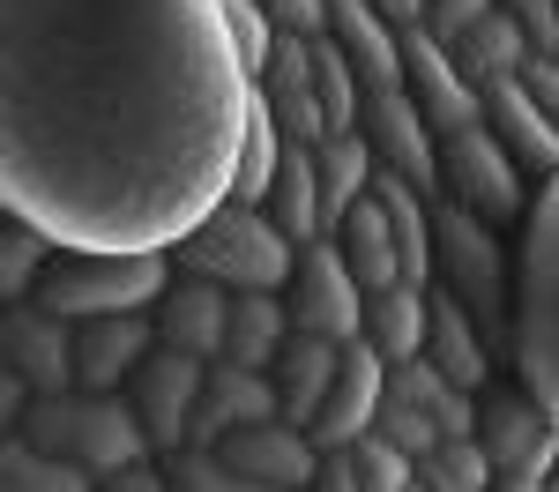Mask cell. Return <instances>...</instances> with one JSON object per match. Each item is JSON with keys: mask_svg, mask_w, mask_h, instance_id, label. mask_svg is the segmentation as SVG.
<instances>
[{"mask_svg": "<svg viewBox=\"0 0 559 492\" xmlns=\"http://www.w3.org/2000/svg\"><path fill=\"white\" fill-rule=\"evenodd\" d=\"M254 120L224 0H0V202L75 254H173Z\"/></svg>", "mask_w": 559, "mask_h": 492, "instance_id": "cell-1", "label": "cell"}, {"mask_svg": "<svg viewBox=\"0 0 559 492\" xmlns=\"http://www.w3.org/2000/svg\"><path fill=\"white\" fill-rule=\"evenodd\" d=\"M515 373L559 425V179L537 187L515 247Z\"/></svg>", "mask_w": 559, "mask_h": 492, "instance_id": "cell-2", "label": "cell"}, {"mask_svg": "<svg viewBox=\"0 0 559 492\" xmlns=\"http://www.w3.org/2000/svg\"><path fill=\"white\" fill-rule=\"evenodd\" d=\"M432 284L471 307L492 358H515V262L492 239V224L455 194H432Z\"/></svg>", "mask_w": 559, "mask_h": 492, "instance_id": "cell-3", "label": "cell"}, {"mask_svg": "<svg viewBox=\"0 0 559 492\" xmlns=\"http://www.w3.org/2000/svg\"><path fill=\"white\" fill-rule=\"evenodd\" d=\"M15 433L31 447H45V455H60V463H83L90 478H112V470L150 463V433H142L128 396H90V388L38 396Z\"/></svg>", "mask_w": 559, "mask_h": 492, "instance_id": "cell-4", "label": "cell"}, {"mask_svg": "<svg viewBox=\"0 0 559 492\" xmlns=\"http://www.w3.org/2000/svg\"><path fill=\"white\" fill-rule=\"evenodd\" d=\"M165 291H173V254H75V247H60L31 284V307L60 313V321H97V313H157Z\"/></svg>", "mask_w": 559, "mask_h": 492, "instance_id": "cell-5", "label": "cell"}, {"mask_svg": "<svg viewBox=\"0 0 559 492\" xmlns=\"http://www.w3.org/2000/svg\"><path fill=\"white\" fill-rule=\"evenodd\" d=\"M173 262L187 268V276L224 284V291H284L292 268H299V247L261 217V209H247V202H216L210 217L173 247Z\"/></svg>", "mask_w": 559, "mask_h": 492, "instance_id": "cell-6", "label": "cell"}, {"mask_svg": "<svg viewBox=\"0 0 559 492\" xmlns=\"http://www.w3.org/2000/svg\"><path fill=\"white\" fill-rule=\"evenodd\" d=\"M202 381H210V358H187V351H173V344H157V351L134 365V381L120 388V396L134 403V418H142V433H150V455H157V463H173L179 447H187Z\"/></svg>", "mask_w": 559, "mask_h": 492, "instance_id": "cell-7", "label": "cell"}, {"mask_svg": "<svg viewBox=\"0 0 559 492\" xmlns=\"http://www.w3.org/2000/svg\"><path fill=\"white\" fill-rule=\"evenodd\" d=\"M292 328L306 336H329V344H358L366 336V284L350 276V262L336 254V239H313L299 247V268H292Z\"/></svg>", "mask_w": 559, "mask_h": 492, "instance_id": "cell-8", "label": "cell"}, {"mask_svg": "<svg viewBox=\"0 0 559 492\" xmlns=\"http://www.w3.org/2000/svg\"><path fill=\"white\" fill-rule=\"evenodd\" d=\"M440 194H455L485 224H515L522 217V165L500 149L492 128L440 134Z\"/></svg>", "mask_w": 559, "mask_h": 492, "instance_id": "cell-9", "label": "cell"}, {"mask_svg": "<svg viewBox=\"0 0 559 492\" xmlns=\"http://www.w3.org/2000/svg\"><path fill=\"white\" fill-rule=\"evenodd\" d=\"M0 358L15 381H31V396H68L75 388V321L23 299L0 313Z\"/></svg>", "mask_w": 559, "mask_h": 492, "instance_id": "cell-10", "label": "cell"}, {"mask_svg": "<svg viewBox=\"0 0 559 492\" xmlns=\"http://www.w3.org/2000/svg\"><path fill=\"white\" fill-rule=\"evenodd\" d=\"M403 89L418 97V112H426L432 134H463V128H485V89L455 68V52L426 31H411L403 38Z\"/></svg>", "mask_w": 559, "mask_h": 492, "instance_id": "cell-11", "label": "cell"}, {"mask_svg": "<svg viewBox=\"0 0 559 492\" xmlns=\"http://www.w3.org/2000/svg\"><path fill=\"white\" fill-rule=\"evenodd\" d=\"M358 134L373 142V157H381L388 172H403L411 187L440 194V134L426 128V112H418L411 89H373L366 112H358Z\"/></svg>", "mask_w": 559, "mask_h": 492, "instance_id": "cell-12", "label": "cell"}, {"mask_svg": "<svg viewBox=\"0 0 559 492\" xmlns=\"http://www.w3.org/2000/svg\"><path fill=\"white\" fill-rule=\"evenodd\" d=\"M254 89H261V105H269V120L284 128V142H306V149L329 142V112H321V89H313V38L276 31L269 68L254 75Z\"/></svg>", "mask_w": 559, "mask_h": 492, "instance_id": "cell-13", "label": "cell"}, {"mask_svg": "<svg viewBox=\"0 0 559 492\" xmlns=\"http://www.w3.org/2000/svg\"><path fill=\"white\" fill-rule=\"evenodd\" d=\"M269 418H284L276 373L210 358V381H202V403H194V433H187V447H224L239 425H269Z\"/></svg>", "mask_w": 559, "mask_h": 492, "instance_id": "cell-14", "label": "cell"}, {"mask_svg": "<svg viewBox=\"0 0 559 492\" xmlns=\"http://www.w3.org/2000/svg\"><path fill=\"white\" fill-rule=\"evenodd\" d=\"M150 351H157V313H97V321H75V388L120 396Z\"/></svg>", "mask_w": 559, "mask_h": 492, "instance_id": "cell-15", "label": "cell"}, {"mask_svg": "<svg viewBox=\"0 0 559 492\" xmlns=\"http://www.w3.org/2000/svg\"><path fill=\"white\" fill-rule=\"evenodd\" d=\"M381 403H388V358L358 336V344H344V373H336V388H329L321 418H313V447L336 455V447L366 441L373 418H381Z\"/></svg>", "mask_w": 559, "mask_h": 492, "instance_id": "cell-16", "label": "cell"}, {"mask_svg": "<svg viewBox=\"0 0 559 492\" xmlns=\"http://www.w3.org/2000/svg\"><path fill=\"white\" fill-rule=\"evenodd\" d=\"M477 447L492 455V470H552L559 463V425L545 418V403L530 388H500L477 410Z\"/></svg>", "mask_w": 559, "mask_h": 492, "instance_id": "cell-17", "label": "cell"}, {"mask_svg": "<svg viewBox=\"0 0 559 492\" xmlns=\"http://www.w3.org/2000/svg\"><path fill=\"white\" fill-rule=\"evenodd\" d=\"M485 128L500 134V149H508L530 179H559V128L545 120V105L530 97L522 68L500 75V83H485Z\"/></svg>", "mask_w": 559, "mask_h": 492, "instance_id": "cell-18", "label": "cell"}, {"mask_svg": "<svg viewBox=\"0 0 559 492\" xmlns=\"http://www.w3.org/2000/svg\"><path fill=\"white\" fill-rule=\"evenodd\" d=\"M231 470H247L254 485H276V492H306L313 470H321V447L313 433H299L292 418H269V425H239L231 441L216 447Z\"/></svg>", "mask_w": 559, "mask_h": 492, "instance_id": "cell-19", "label": "cell"}, {"mask_svg": "<svg viewBox=\"0 0 559 492\" xmlns=\"http://www.w3.org/2000/svg\"><path fill=\"white\" fill-rule=\"evenodd\" d=\"M231 299L210 276H173V291L157 299V344H173L187 358H224V328H231Z\"/></svg>", "mask_w": 559, "mask_h": 492, "instance_id": "cell-20", "label": "cell"}, {"mask_svg": "<svg viewBox=\"0 0 559 492\" xmlns=\"http://www.w3.org/2000/svg\"><path fill=\"white\" fill-rule=\"evenodd\" d=\"M269 373H276V403H284V418H292L299 433H313L321 403H329L336 373H344V344H329V336H306V328H292V344H284V358H276Z\"/></svg>", "mask_w": 559, "mask_h": 492, "instance_id": "cell-21", "label": "cell"}, {"mask_svg": "<svg viewBox=\"0 0 559 492\" xmlns=\"http://www.w3.org/2000/svg\"><path fill=\"white\" fill-rule=\"evenodd\" d=\"M329 38L350 52L366 97L373 89H403V38L373 15V0H329Z\"/></svg>", "mask_w": 559, "mask_h": 492, "instance_id": "cell-22", "label": "cell"}, {"mask_svg": "<svg viewBox=\"0 0 559 492\" xmlns=\"http://www.w3.org/2000/svg\"><path fill=\"white\" fill-rule=\"evenodd\" d=\"M261 217L276 224L292 247H313V239H329L321 172H313V149H306V142H284V165H276V179H269V202H261Z\"/></svg>", "mask_w": 559, "mask_h": 492, "instance_id": "cell-23", "label": "cell"}, {"mask_svg": "<svg viewBox=\"0 0 559 492\" xmlns=\"http://www.w3.org/2000/svg\"><path fill=\"white\" fill-rule=\"evenodd\" d=\"M426 358L455 381V388H485L492 381V344L477 336L471 307L455 299V291H440L432 284V328H426Z\"/></svg>", "mask_w": 559, "mask_h": 492, "instance_id": "cell-24", "label": "cell"}, {"mask_svg": "<svg viewBox=\"0 0 559 492\" xmlns=\"http://www.w3.org/2000/svg\"><path fill=\"white\" fill-rule=\"evenodd\" d=\"M336 254L350 262V276L366 284V299L388 291V284H403V247H395V224L388 209L366 194V202H350V217L336 224Z\"/></svg>", "mask_w": 559, "mask_h": 492, "instance_id": "cell-25", "label": "cell"}, {"mask_svg": "<svg viewBox=\"0 0 559 492\" xmlns=\"http://www.w3.org/2000/svg\"><path fill=\"white\" fill-rule=\"evenodd\" d=\"M426 328H432V284H388L366 299V344L403 365V358H426Z\"/></svg>", "mask_w": 559, "mask_h": 492, "instance_id": "cell-26", "label": "cell"}, {"mask_svg": "<svg viewBox=\"0 0 559 492\" xmlns=\"http://www.w3.org/2000/svg\"><path fill=\"white\" fill-rule=\"evenodd\" d=\"M313 172H321V209H329V239H336V224L350 217V202H366L373 194V172H381V157H373V142L350 128V134H329L321 149H313Z\"/></svg>", "mask_w": 559, "mask_h": 492, "instance_id": "cell-27", "label": "cell"}, {"mask_svg": "<svg viewBox=\"0 0 559 492\" xmlns=\"http://www.w3.org/2000/svg\"><path fill=\"white\" fill-rule=\"evenodd\" d=\"M292 344V307L276 299V291H239L231 299V328H224V358L231 365H276Z\"/></svg>", "mask_w": 559, "mask_h": 492, "instance_id": "cell-28", "label": "cell"}, {"mask_svg": "<svg viewBox=\"0 0 559 492\" xmlns=\"http://www.w3.org/2000/svg\"><path fill=\"white\" fill-rule=\"evenodd\" d=\"M448 52H455V68H463V75L485 89V83L515 75L522 60H530V38H522V23L508 15V8H492V15H485V23H471L463 38L448 45Z\"/></svg>", "mask_w": 559, "mask_h": 492, "instance_id": "cell-29", "label": "cell"}, {"mask_svg": "<svg viewBox=\"0 0 559 492\" xmlns=\"http://www.w3.org/2000/svg\"><path fill=\"white\" fill-rule=\"evenodd\" d=\"M0 492H97V478H90L83 463H60V455H45V447H31L23 433H8Z\"/></svg>", "mask_w": 559, "mask_h": 492, "instance_id": "cell-30", "label": "cell"}, {"mask_svg": "<svg viewBox=\"0 0 559 492\" xmlns=\"http://www.w3.org/2000/svg\"><path fill=\"white\" fill-rule=\"evenodd\" d=\"M313 89H321L329 134L358 128V112H366V83H358V68H350V52L336 38H313Z\"/></svg>", "mask_w": 559, "mask_h": 492, "instance_id": "cell-31", "label": "cell"}, {"mask_svg": "<svg viewBox=\"0 0 559 492\" xmlns=\"http://www.w3.org/2000/svg\"><path fill=\"white\" fill-rule=\"evenodd\" d=\"M276 165H284V128L269 120V105H261V89H254V120H247V149H239V172H231V202L261 209Z\"/></svg>", "mask_w": 559, "mask_h": 492, "instance_id": "cell-32", "label": "cell"}, {"mask_svg": "<svg viewBox=\"0 0 559 492\" xmlns=\"http://www.w3.org/2000/svg\"><path fill=\"white\" fill-rule=\"evenodd\" d=\"M60 247L45 239L38 224H23V217H8V231H0V299L8 307H23L31 299V284L45 276V262H52Z\"/></svg>", "mask_w": 559, "mask_h": 492, "instance_id": "cell-33", "label": "cell"}, {"mask_svg": "<svg viewBox=\"0 0 559 492\" xmlns=\"http://www.w3.org/2000/svg\"><path fill=\"white\" fill-rule=\"evenodd\" d=\"M418 485L426 492H492L500 470H492V455L477 441H440L426 463H418Z\"/></svg>", "mask_w": 559, "mask_h": 492, "instance_id": "cell-34", "label": "cell"}, {"mask_svg": "<svg viewBox=\"0 0 559 492\" xmlns=\"http://www.w3.org/2000/svg\"><path fill=\"white\" fill-rule=\"evenodd\" d=\"M165 485L173 492H276V485H254L247 470H231L216 447H179L165 463Z\"/></svg>", "mask_w": 559, "mask_h": 492, "instance_id": "cell-35", "label": "cell"}, {"mask_svg": "<svg viewBox=\"0 0 559 492\" xmlns=\"http://www.w3.org/2000/svg\"><path fill=\"white\" fill-rule=\"evenodd\" d=\"M350 463H358V485H366V492H411V485H418V463L388 441V433L350 441Z\"/></svg>", "mask_w": 559, "mask_h": 492, "instance_id": "cell-36", "label": "cell"}, {"mask_svg": "<svg viewBox=\"0 0 559 492\" xmlns=\"http://www.w3.org/2000/svg\"><path fill=\"white\" fill-rule=\"evenodd\" d=\"M373 433H388V441L403 447V455H411V463H426L432 447L448 441V433H440V425H432L426 410H411V403H395V396L381 403V418H373Z\"/></svg>", "mask_w": 559, "mask_h": 492, "instance_id": "cell-37", "label": "cell"}, {"mask_svg": "<svg viewBox=\"0 0 559 492\" xmlns=\"http://www.w3.org/2000/svg\"><path fill=\"white\" fill-rule=\"evenodd\" d=\"M224 23H231V45H239L247 75H261V68H269V45H276V23L261 15L254 0H224Z\"/></svg>", "mask_w": 559, "mask_h": 492, "instance_id": "cell-38", "label": "cell"}, {"mask_svg": "<svg viewBox=\"0 0 559 492\" xmlns=\"http://www.w3.org/2000/svg\"><path fill=\"white\" fill-rule=\"evenodd\" d=\"M508 15L522 23V38H530V52H545V60H559V0H500Z\"/></svg>", "mask_w": 559, "mask_h": 492, "instance_id": "cell-39", "label": "cell"}, {"mask_svg": "<svg viewBox=\"0 0 559 492\" xmlns=\"http://www.w3.org/2000/svg\"><path fill=\"white\" fill-rule=\"evenodd\" d=\"M500 0H426V38H440V45H455L471 23H485Z\"/></svg>", "mask_w": 559, "mask_h": 492, "instance_id": "cell-40", "label": "cell"}, {"mask_svg": "<svg viewBox=\"0 0 559 492\" xmlns=\"http://www.w3.org/2000/svg\"><path fill=\"white\" fill-rule=\"evenodd\" d=\"M254 8L292 38H329V0H254Z\"/></svg>", "mask_w": 559, "mask_h": 492, "instance_id": "cell-41", "label": "cell"}, {"mask_svg": "<svg viewBox=\"0 0 559 492\" xmlns=\"http://www.w3.org/2000/svg\"><path fill=\"white\" fill-rule=\"evenodd\" d=\"M522 83H530V97L545 105V120L559 128V60H545V52H530V60H522Z\"/></svg>", "mask_w": 559, "mask_h": 492, "instance_id": "cell-42", "label": "cell"}, {"mask_svg": "<svg viewBox=\"0 0 559 492\" xmlns=\"http://www.w3.org/2000/svg\"><path fill=\"white\" fill-rule=\"evenodd\" d=\"M306 492H366V485H358V463H350V447L321 455V470H313V485H306Z\"/></svg>", "mask_w": 559, "mask_h": 492, "instance_id": "cell-43", "label": "cell"}, {"mask_svg": "<svg viewBox=\"0 0 559 492\" xmlns=\"http://www.w3.org/2000/svg\"><path fill=\"white\" fill-rule=\"evenodd\" d=\"M373 15H381L395 38H411V31H426V0H373Z\"/></svg>", "mask_w": 559, "mask_h": 492, "instance_id": "cell-44", "label": "cell"}, {"mask_svg": "<svg viewBox=\"0 0 559 492\" xmlns=\"http://www.w3.org/2000/svg\"><path fill=\"white\" fill-rule=\"evenodd\" d=\"M545 478H552V470H500L492 492H545Z\"/></svg>", "mask_w": 559, "mask_h": 492, "instance_id": "cell-45", "label": "cell"}, {"mask_svg": "<svg viewBox=\"0 0 559 492\" xmlns=\"http://www.w3.org/2000/svg\"><path fill=\"white\" fill-rule=\"evenodd\" d=\"M545 492H559V463H552V478H545Z\"/></svg>", "mask_w": 559, "mask_h": 492, "instance_id": "cell-46", "label": "cell"}, {"mask_svg": "<svg viewBox=\"0 0 559 492\" xmlns=\"http://www.w3.org/2000/svg\"><path fill=\"white\" fill-rule=\"evenodd\" d=\"M411 492H426V485H411Z\"/></svg>", "mask_w": 559, "mask_h": 492, "instance_id": "cell-47", "label": "cell"}, {"mask_svg": "<svg viewBox=\"0 0 559 492\" xmlns=\"http://www.w3.org/2000/svg\"><path fill=\"white\" fill-rule=\"evenodd\" d=\"M97 492H105V485H97Z\"/></svg>", "mask_w": 559, "mask_h": 492, "instance_id": "cell-48", "label": "cell"}]
</instances>
